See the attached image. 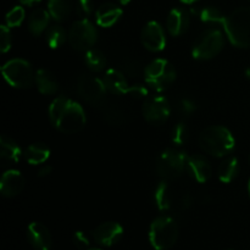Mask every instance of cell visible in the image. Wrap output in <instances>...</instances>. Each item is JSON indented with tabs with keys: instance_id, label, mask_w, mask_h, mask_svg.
<instances>
[{
	"instance_id": "83f0119b",
	"label": "cell",
	"mask_w": 250,
	"mask_h": 250,
	"mask_svg": "<svg viewBox=\"0 0 250 250\" xmlns=\"http://www.w3.org/2000/svg\"><path fill=\"white\" fill-rule=\"evenodd\" d=\"M46 43L51 49H58L65 44L66 39H67V34H66L65 29L60 26H53L48 29L46 32Z\"/></svg>"
},
{
	"instance_id": "7c38bea8",
	"label": "cell",
	"mask_w": 250,
	"mask_h": 250,
	"mask_svg": "<svg viewBox=\"0 0 250 250\" xmlns=\"http://www.w3.org/2000/svg\"><path fill=\"white\" fill-rule=\"evenodd\" d=\"M141 41L144 48L150 51H161L166 45V37L164 29L158 22L150 21L144 26L141 33Z\"/></svg>"
},
{
	"instance_id": "6da1fadb",
	"label": "cell",
	"mask_w": 250,
	"mask_h": 250,
	"mask_svg": "<svg viewBox=\"0 0 250 250\" xmlns=\"http://www.w3.org/2000/svg\"><path fill=\"white\" fill-rule=\"evenodd\" d=\"M49 117L56 129L63 133H76L85 126V114L78 103L59 97L49 106Z\"/></svg>"
},
{
	"instance_id": "f6af8a7d",
	"label": "cell",
	"mask_w": 250,
	"mask_h": 250,
	"mask_svg": "<svg viewBox=\"0 0 250 250\" xmlns=\"http://www.w3.org/2000/svg\"><path fill=\"white\" fill-rule=\"evenodd\" d=\"M89 250H100V249H89Z\"/></svg>"
},
{
	"instance_id": "ac0fdd59",
	"label": "cell",
	"mask_w": 250,
	"mask_h": 250,
	"mask_svg": "<svg viewBox=\"0 0 250 250\" xmlns=\"http://www.w3.org/2000/svg\"><path fill=\"white\" fill-rule=\"evenodd\" d=\"M187 168L190 175H192V177L200 183L207 182L212 175L211 165L202 155L188 156Z\"/></svg>"
},
{
	"instance_id": "2e32d148",
	"label": "cell",
	"mask_w": 250,
	"mask_h": 250,
	"mask_svg": "<svg viewBox=\"0 0 250 250\" xmlns=\"http://www.w3.org/2000/svg\"><path fill=\"white\" fill-rule=\"evenodd\" d=\"M190 24V14L188 10L176 7L172 9L168 14L167 20H166V26L167 31L172 36L178 37L185 33Z\"/></svg>"
},
{
	"instance_id": "d4e9b609",
	"label": "cell",
	"mask_w": 250,
	"mask_h": 250,
	"mask_svg": "<svg viewBox=\"0 0 250 250\" xmlns=\"http://www.w3.org/2000/svg\"><path fill=\"white\" fill-rule=\"evenodd\" d=\"M49 14L56 21H63L67 19L72 10L71 0H49Z\"/></svg>"
},
{
	"instance_id": "8fae6325",
	"label": "cell",
	"mask_w": 250,
	"mask_h": 250,
	"mask_svg": "<svg viewBox=\"0 0 250 250\" xmlns=\"http://www.w3.org/2000/svg\"><path fill=\"white\" fill-rule=\"evenodd\" d=\"M142 112L144 119L150 124H161L170 116L171 105L165 97L154 95L144 102Z\"/></svg>"
},
{
	"instance_id": "52a82bcc",
	"label": "cell",
	"mask_w": 250,
	"mask_h": 250,
	"mask_svg": "<svg viewBox=\"0 0 250 250\" xmlns=\"http://www.w3.org/2000/svg\"><path fill=\"white\" fill-rule=\"evenodd\" d=\"M188 156L185 151L167 149L159 156L156 161V171L164 180H175L180 177L187 167Z\"/></svg>"
},
{
	"instance_id": "7402d4cb",
	"label": "cell",
	"mask_w": 250,
	"mask_h": 250,
	"mask_svg": "<svg viewBox=\"0 0 250 250\" xmlns=\"http://www.w3.org/2000/svg\"><path fill=\"white\" fill-rule=\"evenodd\" d=\"M50 20V14L43 9L34 10L28 20V29L33 36H41L46 29Z\"/></svg>"
},
{
	"instance_id": "836d02e7",
	"label": "cell",
	"mask_w": 250,
	"mask_h": 250,
	"mask_svg": "<svg viewBox=\"0 0 250 250\" xmlns=\"http://www.w3.org/2000/svg\"><path fill=\"white\" fill-rule=\"evenodd\" d=\"M11 48V33L7 26L0 27V50L6 53Z\"/></svg>"
},
{
	"instance_id": "44dd1931",
	"label": "cell",
	"mask_w": 250,
	"mask_h": 250,
	"mask_svg": "<svg viewBox=\"0 0 250 250\" xmlns=\"http://www.w3.org/2000/svg\"><path fill=\"white\" fill-rule=\"evenodd\" d=\"M50 156V150L43 143H33L24 151V159L31 165H41L44 164Z\"/></svg>"
},
{
	"instance_id": "d6a6232c",
	"label": "cell",
	"mask_w": 250,
	"mask_h": 250,
	"mask_svg": "<svg viewBox=\"0 0 250 250\" xmlns=\"http://www.w3.org/2000/svg\"><path fill=\"white\" fill-rule=\"evenodd\" d=\"M93 9H94V5L92 0H77L76 10H77V14L82 16V19H88V16H90L93 12Z\"/></svg>"
},
{
	"instance_id": "d590c367",
	"label": "cell",
	"mask_w": 250,
	"mask_h": 250,
	"mask_svg": "<svg viewBox=\"0 0 250 250\" xmlns=\"http://www.w3.org/2000/svg\"><path fill=\"white\" fill-rule=\"evenodd\" d=\"M73 243L77 248H87L89 246V238H88L87 234L82 231H78L76 232L75 236H73Z\"/></svg>"
},
{
	"instance_id": "8d00e7d4",
	"label": "cell",
	"mask_w": 250,
	"mask_h": 250,
	"mask_svg": "<svg viewBox=\"0 0 250 250\" xmlns=\"http://www.w3.org/2000/svg\"><path fill=\"white\" fill-rule=\"evenodd\" d=\"M128 94H131L132 97L134 98H143L146 97V95H148V90H146V88L143 87L142 84H134L131 85Z\"/></svg>"
},
{
	"instance_id": "277c9868",
	"label": "cell",
	"mask_w": 250,
	"mask_h": 250,
	"mask_svg": "<svg viewBox=\"0 0 250 250\" xmlns=\"http://www.w3.org/2000/svg\"><path fill=\"white\" fill-rule=\"evenodd\" d=\"M178 238V226L173 219L160 216L153 221L149 229V241L155 250H167Z\"/></svg>"
},
{
	"instance_id": "4dcf8cb0",
	"label": "cell",
	"mask_w": 250,
	"mask_h": 250,
	"mask_svg": "<svg viewBox=\"0 0 250 250\" xmlns=\"http://www.w3.org/2000/svg\"><path fill=\"white\" fill-rule=\"evenodd\" d=\"M103 116L111 125H121L125 121L124 111L116 105H109L103 110Z\"/></svg>"
},
{
	"instance_id": "9a60e30c",
	"label": "cell",
	"mask_w": 250,
	"mask_h": 250,
	"mask_svg": "<svg viewBox=\"0 0 250 250\" xmlns=\"http://www.w3.org/2000/svg\"><path fill=\"white\" fill-rule=\"evenodd\" d=\"M27 237L29 243L36 250H50L51 234L41 222H33L29 225L27 229Z\"/></svg>"
},
{
	"instance_id": "8992f818",
	"label": "cell",
	"mask_w": 250,
	"mask_h": 250,
	"mask_svg": "<svg viewBox=\"0 0 250 250\" xmlns=\"http://www.w3.org/2000/svg\"><path fill=\"white\" fill-rule=\"evenodd\" d=\"M2 76L11 87L19 89L29 88L34 82V76L31 63L22 59H12L7 61L1 68Z\"/></svg>"
},
{
	"instance_id": "ee69618b",
	"label": "cell",
	"mask_w": 250,
	"mask_h": 250,
	"mask_svg": "<svg viewBox=\"0 0 250 250\" xmlns=\"http://www.w3.org/2000/svg\"><path fill=\"white\" fill-rule=\"evenodd\" d=\"M248 190H249V197H250V180H249V185H248Z\"/></svg>"
},
{
	"instance_id": "484cf974",
	"label": "cell",
	"mask_w": 250,
	"mask_h": 250,
	"mask_svg": "<svg viewBox=\"0 0 250 250\" xmlns=\"http://www.w3.org/2000/svg\"><path fill=\"white\" fill-rule=\"evenodd\" d=\"M84 61L87 67L93 72H99V71L104 70L106 66V58H105L104 53L100 51L99 49H89L85 53Z\"/></svg>"
},
{
	"instance_id": "7a4b0ae2",
	"label": "cell",
	"mask_w": 250,
	"mask_h": 250,
	"mask_svg": "<svg viewBox=\"0 0 250 250\" xmlns=\"http://www.w3.org/2000/svg\"><path fill=\"white\" fill-rule=\"evenodd\" d=\"M234 138L231 132L222 126H210L199 136V146L207 154L222 158L234 149Z\"/></svg>"
},
{
	"instance_id": "b9f144b4",
	"label": "cell",
	"mask_w": 250,
	"mask_h": 250,
	"mask_svg": "<svg viewBox=\"0 0 250 250\" xmlns=\"http://www.w3.org/2000/svg\"><path fill=\"white\" fill-rule=\"evenodd\" d=\"M120 2H121L122 5H126V4H128L129 1H131V0H119Z\"/></svg>"
},
{
	"instance_id": "60d3db41",
	"label": "cell",
	"mask_w": 250,
	"mask_h": 250,
	"mask_svg": "<svg viewBox=\"0 0 250 250\" xmlns=\"http://www.w3.org/2000/svg\"><path fill=\"white\" fill-rule=\"evenodd\" d=\"M182 2H185V4H193V2H195L197 0H181Z\"/></svg>"
},
{
	"instance_id": "7bdbcfd3",
	"label": "cell",
	"mask_w": 250,
	"mask_h": 250,
	"mask_svg": "<svg viewBox=\"0 0 250 250\" xmlns=\"http://www.w3.org/2000/svg\"><path fill=\"white\" fill-rule=\"evenodd\" d=\"M246 73H247V77H248V78H249V80H250V66H249V67H248V68H247Z\"/></svg>"
},
{
	"instance_id": "74e56055",
	"label": "cell",
	"mask_w": 250,
	"mask_h": 250,
	"mask_svg": "<svg viewBox=\"0 0 250 250\" xmlns=\"http://www.w3.org/2000/svg\"><path fill=\"white\" fill-rule=\"evenodd\" d=\"M51 173V167L50 166H42L38 170V176L39 177H45Z\"/></svg>"
},
{
	"instance_id": "e575fe53",
	"label": "cell",
	"mask_w": 250,
	"mask_h": 250,
	"mask_svg": "<svg viewBox=\"0 0 250 250\" xmlns=\"http://www.w3.org/2000/svg\"><path fill=\"white\" fill-rule=\"evenodd\" d=\"M177 107L182 114L190 115L197 110V104H195L194 100L189 99V98H182V99L178 100Z\"/></svg>"
},
{
	"instance_id": "e0dca14e",
	"label": "cell",
	"mask_w": 250,
	"mask_h": 250,
	"mask_svg": "<svg viewBox=\"0 0 250 250\" xmlns=\"http://www.w3.org/2000/svg\"><path fill=\"white\" fill-rule=\"evenodd\" d=\"M103 81H104L107 92L112 93V94H128L131 85L128 84V81L122 71L116 70V68H109L105 72Z\"/></svg>"
},
{
	"instance_id": "603a6c76",
	"label": "cell",
	"mask_w": 250,
	"mask_h": 250,
	"mask_svg": "<svg viewBox=\"0 0 250 250\" xmlns=\"http://www.w3.org/2000/svg\"><path fill=\"white\" fill-rule=\"evenodd\" d=\"M239 171V164L236 158H226L217 168V177L221 182L229 183L237 177Z\"/></svg>"
},
{
	"instance_id": "30bf717a",
	"label": "cell",
	"mask_w": 250,
	"mask_h": 250,
	"mask_svg": "<svg viewBox=\"0 0 250 250\" xmlns=\"http://www.w3.org/2000/svg\"><path fill=\"white\" fill-rule=\"evenodd\" d=\"M77 92L81 97L92 104H99L106 94L104 81L89 75H82L77 80Z\"/></svg>"
},
{
	"instance_id": "ba28073f",
	"label": "cell",
	"mask_w": 250,
	"mask_h": 250,
	"mask_svg": "<svg viewBox=\"0 0 250 250\" xmlns=\"http://www.w3.org/2000/svg\"><path fill=\"white\" fill-rule=\"evenodd\" d=\"M224 48V36L217 28L203 32L193 45V58L197 60H209L216 56Z\"/></svg>"
},
{
	"instance_id": "cb8c5ba5",
	"label": "cell",
	"mask_w": 250,
	"mask_h": 250,
	"mask_svg": "<svg viewBox=\"0 0 250 250\" xmlns=\"http://www.w3.org/2000/svg\"><path fill=\"white\" fill-rule=\"evenodd\" d=\"M0 154H1V158L5 159V160L17 163L21 158L22 151L14 139L2 134L0 137Z\"/></svg>"
},
{
	"instance_id": "9c48e42d",
	"label": "cell",
	"mask_w": 250,
	"mask_h": 250,
	"mask_svg": "<svg viewBox=\"0 0 250 250\" xmlns=\"http://www.w3.org/2000/svg\"><path fill=\"white\" fill-rule=\"evenodd\" d=\"M98 39V32L88 19L75 22L68 32V42L76 50L88 51L94 46Z\"/></svg>"
},
{
	"instance_id": "1f68e13d",
	"label": "cell",
	"mask_w": 250,
	"mask_h": 250,
	"mask_svg": "<svg viewBox=\"0 0 250 250\" xmlns=\"http://www.w3.org/2000/svg\"><path fill=\"white\" fill-rule=\"evenodd\" d=\"M6 26L17 27L22 23L24 20V10L21 6H15L6 14Z\"/></svg>"
},
{
	"instance_id": "3957f363",
	"label": "cell",
	"mask_w": 250,
	"mask_h": 250,
	"mask_svg": "<svg viewBox=\"0 0 250 250\" xmlns=\"http://www.w3.org/2000/svg\"><path fill=\"white\" fill-rule=\"evenodd\" d=\"M222 26L233 45L250 48V7L234 10L226 16Z\"/></svg>"
},
{
	"instance_id": "d6986e66",
	"label": "cell",
	"mask_w": 250,
	"mask_h": 250,
	"mask_svg": "<svg viewBox=\"0 0 250 250\" xmlns=\"http://www.w3.org/2000/svg\"><path fill=\"white\" fill-rule=\"evenodd\" d=\"M95 16H97L98 24L106 28V27L114 26L119 21L120 17L122 16V10L121 7L112 2H105L100 5Z\"/></svg>"
},
{
	"instance_id": "4fadbf2b",
	"label": "cell",
	"mask_w": 250,
	"mask_h": 250,
	"mask_svg": "<svg viewBox=\"0 0 250 250\" xmlns=\"http://www.w3.org/2000/svg\"><path fill=\"white\" fill-rule=\"evenodd\" d=\"M122 234H124V229L121 225L109 221L99 225L93 231V238L100 246L111 247L122 238Z\"/></svg>"
},
{
	"instance_id": "ab89813d",
	"label": "cell",
	"mask_w": 250,
	"mask_h": 250,
	"mask_svg": "<svg viewBox=\"0 0 250 250\" xmlns=\"http://www.w3.org/2000/svg\"><path fill=\"white\" fill-rule=\"evenodd\" d=\"M20 1L24 5H33V4H36V2L41 1V0H20Z\"/></svg>"
},
{
	"instance_id": "f546056e",
	"label": "cell",
	"mask_w": 250,
	"mask_h": 250,
	"mask_svg": "<svg viewBox=\"0 0 250 250\" xmlns=\"http://www.w3.org/2000/svg\"><path fill=\"white\" fill-rule=\"evenodd\" d=\"M189 137V128L185 122H178L173 126L172 132H171V139L176 146H183L188 141Z\"/></svg>"
},
{
	"instance_id": "5b68a950",
	"label": "cell",
	"mask_w": 250,
	"mask_h": 250,
	"mask_svg": "<svg viewBox=\"0 0 250 250\" xmlns=\"http://www.w3.org/2000/svg\"><path fill=\"white\" fill-rule=\"evenodd\" d=\"M146 82L158 92L167 89L176 81L175 67L165 59H156L146 66L144 71Z\"/></svg>"
},
{
	"instance_id": "f1b7e54d",
	"label": "cell",
	"mask_w": 250,
	"mask_h": 250,
	"mask_svg": "<svg viewBox=\"0 0 250 250\" xmlns=\"http://www.w3.org/2000/svg\"><path fill=\"white\" fill-rule=\"evenodd\" d=\"M199 17L203 22H208V23H224L225 16L217 7L214 6H207L203 7L199 11Z\"/></svg>"
},
{
	"instance_id": "f35d334b",
	"label": "cell",
	"mask_w": 250,
	"mask_h": 250,
	"mask_svg": "<svg viewBox=\"0 0 250 250\" xmlns=\"http://www.w3.org/2000/svg\"><path fill=\"white\" fill-rule=\"evenodd\" d=\"M181 205H182L183 209H188V208L192 205V198H190V195L186 194L185 197L182 198V200H181Z\"/></svg>"
},
{
	"instance_id": "ffe728a7",
	"label": "cell",
	"mask_w": 250,
	"mask_h": 250,
	"mask_svg": "<svg viewBox=\"0 0 250 250\" xmlns=\"http://www.w3.org/2000/svg\"><path fill=\"white\" fill-rule=\"evenodd\" d=\"M34 83H36L37 88L42 94L51 95L55 94L59 89L58 81H56L55 76L48 70H38L34 76Z\"/></svg>"
},
{
	"instance_id": "5bb4252c",
	"label": "cell",
	"mask_w": 250,
	"mask_h": 250,
	"mask_svg": "<svg viewBox=\"0 0 250 250\" xmlns=\"http://www.w3.org/2000/svg\"><path fill=\"white\" fill-rule=\"evenodd\" d=\"M24 177L17 170H9L4 172L0 181V192L4 197L12 198L23 190Z\"/></svg>"
},
{
	"instance_id": "4316f807",
	"label": "cell",
	"mask_w": 250,
	"mask_h": 250,
	"mask_svg": "<svg viewBox=\"0 0 250 250\" xmlns=\"http://www.w3.org/2000/svg\"><path fill=\"white\" fill-rule=\"evenodd\" d=\"M154 199H155L156 207L159 208V210L161 211H165L168 210L171 207V193H170V187H168L167 183L165 181L160 182L158 185L155 189V194H154Z\"/></svg>"
}]
</instances>
